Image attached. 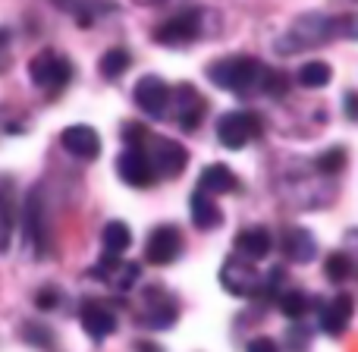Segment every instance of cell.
<instances>
[{"mask_svg": "<svg viewBox=\"0 0 358 352\" xmlns=\"http://www.w3.org/2000/svg\"><path fill=\"white\" fill-rule=\"evenodd\" d=\"M261 73H264V66L248 54L223 57V60H214L208 66L210 82H214L217 88H223V92H236V94L252 92V88L261 82Z\"/></svg>", "mask_w": 358, "mask_h": 352, "instance_id": "obj_1", "label": "cell"}, {"mask_svg": "<svg viewBox=\"0 0 358 352\" xmlns=\"http://www.w3.org/2000/svg\"><path fill=\"white\" fill-rule=\"evenodd\" d=\"M258 136H261V117L252 111H229L217 120V139H220V145L229 151L245 148V145Z\"/></svg>", "mask_w": 358, "mask_h": 352, "instance_id": "obj_2", "label": "cell"}, {"mask_svg": "<svg viewBox=\"0 0 358 352\" xmlns=\"http://www.w3.org/2000/svg\"><path fill=\"white\" fill-rule=\"evenodd\" d=\"M29 79L38 88H63L73 79V66H69L66 57H60L57 50H41V54L31 57L29 63Z\"/></svg>", "mask_w": 358, "mask_h": 352, "instance_id": "obj_3", "label": "cell"}, {"mask_svg": "<svg viewBox=\"0 0 358 352\" xmlns=\"http://www.w3.org/2000/svg\"><path fill=\"white\" fill-rule=\"evenodd\" d=\"M220 286L239 299H252L261 293L264 280H261V274L252 267V261L229 258V261H223V267H220Z\"/></svg>", "mask_w": 358, "mask_h": 352, "instance_id": "obj_4", "label": "cell"}, {"mask_svg": "<svg viewBox=\"0 0 358 352\" xmlns=\"http://www.w3.org/2000/svg\"><path fill=\"white\" fill-rule=\"evenodd\" d=\"M334 25L327 16H321V13H311V16H302L296 25L289 29V41H280V48L289 54V50H302V48H311V44H324L330 35H334Z\"/></svg>", "mask_w": 358, "mask_h": 352, "instance_id": "obj_5", "label": "cell"}, {"mask_svg": "<svg viewBox=\"0 0 358 352\" xmlns=\"http://www.w3.org/2000/svg\"><path fill=\"white\" fill-rule=\"evenodd\" d=\"M198 35H201V10H182V13L170 16L167 22H161L155 29V41L170 44V48L195 41Z\"/></svg>", "mask_w": 358, "mask_h": 352, "instance_id": "obj_6", "label": "cell"}, {"mask_svg": "<svg viewBox=\"0 0 358 352\" xmlns=\"http://www.w3.org/2000/svg\"><path fill=\"white\" fill-rule=\"evenodd\" d=\"M148 161H151V167H155L157 176L173 179V176H179L185 170L189 155H185V148L179 142H173V139H151Z\"/></svg>", "mask_w": 358, "mask_h": 352, "instance_id": "obj_7", "label": "cell"}, {"mask_svg": "<svg viewBox=\"0 0 358 352\" xmlns=\"http://www.w3.org/2000/svg\"><path fill=\"white\" fill-rule=\"evenodd\" d=\"M179 252H182V236H179L176 227L164 223V227L151 230L148 242H145V258L151 265H173L179 258Z\"/></svg>", "mask_w": 358, "mask_h": 352, "instance_id": "obj_8", "label": "cell"}, {"mask_svg": "<svg viewBox=\"0 0 358 352\" xmlns=\"http://www.w3.org/2000/svg\"><path fill=\"white\" fill-rule=\"evenodd\" d=\"M170 92H173V88H170L161 76H145L136 85V104L142 107L148 117L161 120L170 107Z\"/></svg>", "mask_w": 358, "mask_h": 352, "instance_id": "obj_9", "label": "cell"}, {"mask_svg": "<svg viewBox=\"0 0 358 352\" xmlns=\"http://www.w3.org/2000/svg\"><path fill=\"white\" fill-rule=\"evenodd\" d=\"M117 174L123 183L136 185V189H148L157 176L148 161V151H142V148H126L123 155L117 157Z\"/></svg>", "mask_w": 358, "mask_h": 352, "instance_id": "obj_10", "label": "cell"}, {"mask_svg": "<svg viewBox=\"0 0 358 352\" xmlns=\"http://www.w3.org/2000/svg\"><path fill=\"white\" fill-rule=\"evenodd\" d=\"M170 101L176 104V123L182 126L185 132H195L198 123L204 117V98L198 94L195 85H176L170 92Z\"/></svg>", "mask_w": 358, "mask_h": 352, "instance_id": "obj_11", "label": "cell"}, {"mask_svg": "<svg viewBox=\"0 0 358 352\" xmlns=\"http://www.w3.org/2000/svg\"><path fill=\"white\" fill-rule=\"evenodd\" d=\"M63 148L69 151L73 157H82V161H94L101 155V136L85 123H76V126H66L60 136Z\"/></svg>", "mask_w": 358, "mask_h": 352, "instance_id": "obj_12", "label": "cell"}, {"mask_svg": "<svg viewBox=\"0 0 358 352\" xmlns=\"http://www.w3.org/2000/svg\"><path fill=\"white\" fill-rule=\"evenodd\" d=\"M280 248H283V255H286L289 261H296V265H308V261L317 255L315 236H311L305 227H289V230H283V242H280Z\"/></svg>", "mask_w": 358, "mask_h": 352, "instance_id": "obj_13", "label": "cell"}, {"mask_svg": "<svg viewBox=\"0 0 358 352\" xmlns=\"http://www.w3.org/2000/svg\"><path fill=\"white\" fill-rule=\"evenodd\" d=\"M352 296H336L334 302H327L321 309V330L330 337H343L349 328V321H352Z\"/></svg>", "mask_w": 358, "mask_h": 352, "instance_id": "obj_14", "label": "cell"}, {"mask_svg": "<svg viewBox=\"0 0 358 352\" xmlns=\"http://www.w3.org/2000/svg\"><path fill=\"white\" fill-rule=\"evenodd\" d=\"M82 328L92 340H104L117 330V315L101 302H85L82 305Z\"/></svg>", "mask_w": 358, "mask_h": 352, "instance_id": "obj_15", "label": "cell"}, {"mask_svg": "<svg viewBox=\"0 0 358 352\" xmlns=\"http://www.w3.org/2000/svg\"><path fill=\"white\" fill-rule=\"evenodd\" d=\"M198 189L210 198L227 195V192L239 189V179H236V174L227 167V164H208V167L201 170V176H198Z\"/></svg>", "mask_w": 358, "mask_h": 352, "instance_id": "obj_16", "label": "cell"}, {"mask_svg": "<svg viewBox=\"0 0 358 352\" xmlns=\"http://www.w3.org/2000/svg\"><path fill=\"white\" fill-rule=\"evenodd\" d=\"M271 246H273V239L264 227H248L236 236V252H239L245 261L267 258V255H271Z\"/></svg>", "mask_w": 358, "mask_h": 352, "instance_id": "obj_17", "label": "cell"}, {"mask_svg": "<svg viewBox=\"0 0 358 352\" xmlns=\"http://www.w3.org/2000/svg\"><path fill=\"white\" fill-rule=\"evenodd\" d=\"M189 211H192V223L198 230H217L223 223V211L217 208V202L210 195H204L201 189L192 192L189 198Z\"/></svg>", "mask_w": 358, "mask_h": 352, "instance_id": "obj_18", "label": "cell"}, {"mask_svg": "<svg viewBox=\"0 0 358 352\" xmlns=\"http://www.w3.org/2000/svg\"><path fill=\"white\" fill-rule=\"evenodd\" d=\"M22 227H25V242L31 252H41L44 246V223H41V198L38 192H31L25 198V211H22Z\"/></svg>", "mask_w": 358, "mask_h": 352, "instance_id": "obj_19", "label": "cell"}, {"mask_svg": "<svg viewBox=\"0 0 358 352\" xmlns=\"http://www.w3.org/2000/svg\"><path fill=\"white\" fill-rule=\"evenodd\" d=\"M145 321H148L151 328H173V321H176V305L170 302L164 293L148 290V315H145Z\"/></svg>", "mask_w": 358, "mask_h": 352, "instance_id": "obj_20", "label": "cell"}, {"mask_svg": "<svg viewBox=\"0 0 358 352\" xmlns=\"http://www.w3.org/2000/svg\"><path fill=\"white\" fill-rule=\"evenodd\" d=\"M101 242H104V252L107 255H117V258H120V255L132 246V230L126 227L123 220H110L104 227V233H101Z\"/></svg>", "mask_w": 358, "mask_h": 352, "instance_id": "obj_21", "label": "cell"}, {"mask_svg": "<svg viewBox=\"0 0 358 352\" xmlns=\"http://www.w3.org/2000/svg\"><path fill=\"white\" fill-rule=\"evenodd\" d=\"M330 79H334V69L324 60H308L299 69V85L302 88H327Z\"/></svg>", "mask_w": 358, "mask_h": 352, "instance_id": "obj_22", "label": "cell"}, {"mask_svg": "<svg viewBox=\"0 0 358 352\" xmlns=\"http://www.w3.org/2000/svg\"><path fill=\"white\" fill-rule=\"evenodd\" d=\"M129 63H132V57H129V50L126 48H110L104 57H101V76H107V79H117V76H123L126 69H129Z\"/></svg>", "mask_w": 358, "mask_h": 352, "instance_id": "obj_23", "label": "cell"}, {"mask_svg": "<svg viewBox=\"0 0 358 352\" xmlns=\"http://www.w3.org/2000/svg\"><path fill=\"white\" fill-rule=\"evenodd\" d=\"M311 309V299L305 296L302 290H289V293H280V311H283L286 318H292V321H299V318H305Z\"/></svg>", "mask_w": 358, "mask_h": 352, "instance_id": "obj_24", "label": "cell"}, {"mask_svg": "<svg viewBox=\"0 0 358 352\" xmlns=\"http://www.w3.org/2000/svg\"><path fill=\"white\" fill-rule=\"evenodd\" d=\"M346 161H349L346 148H343V145H336V148H327L324 155L315 157V170H317V174H324V176H336L343 167H346Z\"/></svg>", "mask_w": 358, "mask_h": 352, "instance_id": "obj_25", "label": "cell"}, {"mask_svg": "<svg viewBox=\"0 0 358 352\" xmlns=\"http://www.w3.org/2000/svg\"><path fill=\"white\" fill-rule=\"evenodd\" d=\"M355 271L352 258H349L346 252H334L327 261H324V274H327V280H334V283H343V280H349Z\"/></svg>", "mask_w": 358, "mask_h": 352, "instance_id": "obj_26", "label": "cell"}, {"mask_svg": "<svg viewBox=\"0 0 358 352\" xmlns=\"http://www.w3.org/2000/svg\"><path fill=\"white\" fill-rule=\"evenodd\" d=\"M258 85H261V92L273 94V98H280V94L289 92V79H286V73H280V69H267V66H264V73H261Z\"/></svg>", "mask_w": 358, "mask_h": 352, "instance_id": "obj_27", "label": "cell"}, {"mask_svg": "<svg viewBox=\"0 0 358 352\" xmlns=\"http://www.w3.org/2000/svg\"><path fill=\"white\" fill-rule=\"evenodd\" d=\"M13 242V211L6 204V198L0 195V252H6Z\"/></svg>", "mask_w": 358, "mask_h": 352, "instance_id": "obj_28", "label": "cell"}, {"mask_svg": "<svg viewBox=\"0 0 358 352\" xmlns=\"http://www.w3.org/2000/svg\"><path fill=\"white\" fill-rule=\"evenodd\" d=\"M123 139L129 148H142V142H148V129L142 123H126L123 126Z\"/></svg>", "mask_w": 358, "mask_h": 352, "instance_id": "obj_29", "label": "cell"}, {"mask_svg": "<svg viewBox=\"0 0 358 352\" xmlns=\"http://www.w3.org/2000/svg\"><path fill=\"white\" fill-rule=\"evenodd\" d=\"M57 302H60V293L54 290V286H48V290H41L38 293V299H35V305L41 311H50V309H57Z\"/></svg>", "mask_w": 358, "mask_h": 352, "instance_id": "obj_30", "label": "cell"}, {"mask_svg": "<svg viewBox=\"0 0 358 352\" xmlns=\"http://www.w3.org/2000/svg\"><path fill=\"white\" fill-rule=\"evenodd\" d=\"M248 352H280V346L271 337H255V340L248 343Z\"/></svg>", "mask_w": 358, "mask_h": 352, "instance_id": "obj_31", "label": "cell"}, {"mask_svg": "<svg viewBox=\"0 0 358 352\" xmlns=\"http://www.w3.org/2000/svg\"><path fill=\"white\" fill-rule=\"evenodd\" d=\"M346 117L349 120H358V92H346Z\"/></svg>", "mask_w": 358, "mask_h": 352, "instance_id": "obj_32", "label": "cell"}, {"mask_svg": "<svg viewBox=\"0 0 358 352\" xmlns=\"http://www.w3.org/2000/svg\"><path fill=\"white\" fill-rule=\"evenodd\" d=\"M343 246H346V255H349V252H355V255H358V227H355V230H349L346 239H343Z\"/></svg>", "mask_w": 358, "mask_h": 352, "instance_id": "obj_33", "label": "cell"}, {"mask_svg": "<svg viewBox=\"0 0 358 352\" xmlns=\"http://www.w3.org/2000/svg\"><path fill=\"white\" fill-rule=\"evenodd\" d=\"M136 352H164L157 343H148V340H138L136 343Z\"/></svg>", "mask_w": 358, "mask_h": 352, "instance_id": "obj_34", "label": "cell"}, {"mask_svg": "<svg viewBox=\"0 0 358 352\" xmlns=\"http://www.w3.org/2000/svg\"><path fill=\"white\" fill-rule=\"evenodd\" d=\"M6 41H10V31H6V29H0V48H3Z\"/></svg>", "mask_w": 358, "mask_h": 352, "instance_id": "obj_35", "label": "cell"}, {"mask_svg": "<svg viewBox=\"0 0 358 352\" xmlns=\"http://www.w3.org/2000/svg\"><path fill=\"white\" fill-rule=\"evenodd\" d=\"M142 6H157V3H167V0H138Z\"/></svg>", "mask_w": 358, "mask_h": 352, "instance_id": "obj_36", "label": "cell"}]
</instances>
